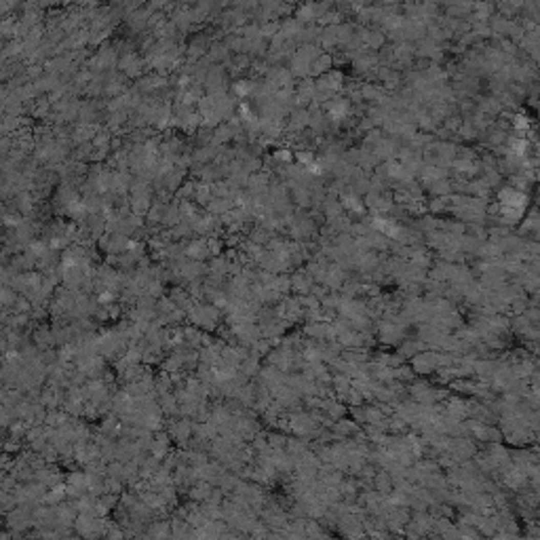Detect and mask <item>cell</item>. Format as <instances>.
<instances>
[{"label":"cell","mask_w":540,"mask_h":540,"mask_svg":"<svg viewBox=\"0 0 540 540\" xmlns=\"http://www.w3.org/2000/svg\"><path fill=\"white\" fill-rule=\"evenodd\" d=\"M234 91H236L239 95H247V93L253 91V84H251L249 80H241V82L234 84Z\"/></svg>","instance_id":"obj_1"},{"label":"cell","mask_w":540,"mask_h":540,"mask_svg":"<svg viewBox=\"0 0 540 540\" xmlns=\"http://www.w3.org/2000/svg\"><path fill=\"white\" fill-rule=\"evenodd\" d=\"M274 156H276L278 161H291V152L289 150H276Z\"/></svg>","instance_id":"obj_2"}]
</instances>
